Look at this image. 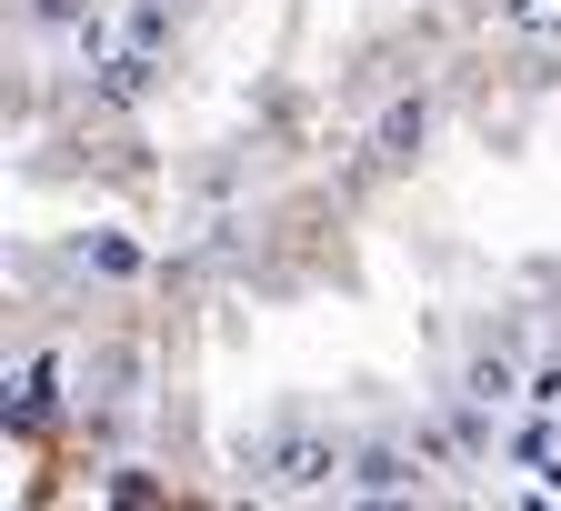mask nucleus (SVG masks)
I'll return each mask as SVG.
<instances>
[{"instance_id": "f257e3e1", "label": "nucleus", "mask_w": 561, "mask_h": 511, "mask_svg": "<svg viewBox=\"0 0 561 511\" xmlns=\"http://www.w3.org/2000/svg\"><path fill=\"white\" fill-rule=\"evenodd\" d=\"M11 491H491L561 452V21L512 11L130 281H31Z\"/></svg>"}, {"instance_id": "f03ea898", "label": "nucleus", "mask_w": 561, "mask_h": 511, "mask_svg": "<svg viewBox=\"0 0 561 511\" xmlns=\"http://www.w3.org/2000/svg\"><path fill=\"white\" fill-rule=\"evenodd\" d=\"M522 0H130L11 111L31 281H130L331 161Z\"/></svg>"}, {"instance_id": "7ed1b4c3", "label": "nucleus", "mask_w": 561, "mask_h": 511, "mask_svg": "<svg viewBox=\"0 0 561 511\" xmlns=\"http://www.w3.org/2000/svg\"><path fill=\"white\" fill-rule=\"evenodd\" d=\"M130 0H11V111L60 91Z\"/></svg>"}, {"instance_id": "20e7f679", "label": "nucleus", "mask_w": 561, "mask_h": 511, "mask_svg": "<svg viewBox=\"0 0 561 511\" xmlns=\"http://www.w3.org/2000/svg\"><path fill=\"white\" fill-rule=\"evenodd\" d=\"M541 11H551V21H561V0H541Z\"/></svg>"}, {"instance_id": "39448f33", "label": "nucleus", "mask_w": 561, "mask_h": 511, "mask_svg": "<svg viewBox=\"0 0 561 511\" xmlns=\"http://www.w3.org/2000/svg\"><path fill=\"white\" fill-rule=\"evenodd\" d=\"M551 472H561V452H551Z\"/></svg>"}]
</instances>
